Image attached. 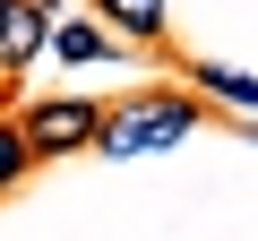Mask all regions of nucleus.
<instances>
[{
	"label": "nucleus",
	"mask_w": 258,
	"mask_h": 241,
	"mask_svg": "<svg viewBox=\"0 0 258 241\" xmlns=\"http://www.w3.org/2000/svg\"><path fill=\"white\" fill-rule=\"evenodd\" d=\"M103 9V26H120V35H138V43H164V0H95Z\"/></svg>",
	"instance_id": "4"
},
{
	"label": "nucleus",
	"mask_w": 258,
	"mask_h": 241,
	"mask_svg": "<svg viewBox=\"0 0 258 241\" xmlns=\"http://www.w3.org/2000/svg\"><path fill=\"white\" fill-rule=\"evenodd\" d=\"M207 95H224V103H241V112H258V78H241V69H215V61H198L189 69Z\"/></svg>",
	"instance_id": "5"
},
{
	"label": "nucleus",
	"mask_w": 258,
	"mask_h": 241,
	"mask_svg": "<svg viewBox=\"0 0 258 241\" xmlns=\"http://www.w3.org/2000/svg\"><path fill=\"white\" fill-rule=\"evenodd\" d=\"M95 130H103V112H95L86 95H43V103H26V120H18V138L35 147V164H43V155L95 147Z\"/></svg>",
	"instance_id": "2"
},
{
	"label": "nucleus",
	"mask_w": 258,
	"mask_h": 241,
	"mask_svg": "<svg viewBox=\"0 0 258 241\" xmlns=\"http://www.w3.org/2000/svg\"><path fill=\"white\" fill-rule=\"evenodd\" d=\"M26 172H35V147L18 138V120H0V190H18Z\"/></svg>",
	"instance_id": "7"
},
{
	"label": "nucleus",
	"mask_w": 258,
	"mask_h": 241,
	"mask_svg": "<svg viewBox=\"0 0 258 241\" xmlns=\"http://www.w3.org/2000/svg\"><path fill=\"white\" fill-rule=\"evenodd\" d=\"M9 9H18V0H0V26H9Z\"/></svg>",
	"instance_id": "8"
},
{
	"label": "nucleus",
	"mask_w": 258,
	"mask_h": 241,
	"mask_svg": "<svg viewBox=\"0 0 258 241\" xmlns=\"http://www.w3.org/2000/svg\"><path fill=\"white\" fill-rule=\"evenodd\" d=\"M189 130H198V103H189V95H129L103 130H95V147L129 164V155H155V147H172V138H189Z\"/></svg>",
	"instance_id": "1"
},
{
	"label": "nucleus",
	"mask_w": 258,
	"mask_h": 241,
	"mask_svg": "<svg viewBox=\"0 0 258 241\" xmlns=\"http://www.w3.org/2000/svg\"><path fill=\"white\" fill-rule=\"evenodd\" d=\"M43 35H52V0H18V9H9V26H0V69H26L35 52H43Z\"/></svg>",
	"instance_id": "3"
},
{
	"label": "nucleus",
	"mask_w": 258,
	"mask_h": 241,
	"mask_svg": "<svg viewBox=\"0 0 258 241\" xmlns=\"http://www.w3.org/2000/svg\"><path fill=\"white\" fill-rule=\"evenodd\" d=\"M43 43H52V52H60V61H103V52H112V43H103V35H95V26H78V18H69V26H60V18H52V35H43Z\"/></svg>",
	"instance_id": "6"
}]
</instances>
